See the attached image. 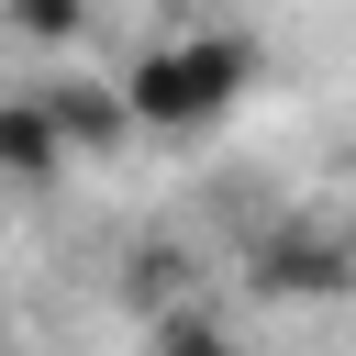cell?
Listing matches in <instances>:
<instances>
[{
	"label": "cell",
	"mask_w": 356,
	"mask_h": 356,
	"mask_svg": "<svg viewBox=\"0 0 356 356\" xmlns=\"http://www.w3.org/2000/svg\"><path fill=\"white\" fill-rule=\"evenodd\" d=\"M122 78V111H134V134H211L245 89H256V44L245 33H222V22H189V33H156L134 67H111Z\"/></svg>",
	"instance_id": "cell-1"
},
{
	"label": "cell",
	"mask_w": 356,
	"mask_h": 356,
	"mask_svg": "<svg viewBox=\"0 0 356 356\" xmlns=\"http://www.w3.org/2000/svg\"><path fill=\"white\" fill-rule=\"evenodd\" d=\"M245 278H256L267 300H334V289H356V234H334V222H278V234H256Z\"/></svg>",
	"instance_id": "cell-2"
},
{
	"label": "cell",
	"mask_w": 356,
	"mask_h": 356,
	"mask_svg": "<svg viewBox=\"0 0 356 356\" xmlns=\"http://www.w3.org/2000/svg\"><path fill=\"white\" fill-rule=\"evenodd\" d=\"M33 100H44V122L67 134V156H122V145H134V111H122V78H44Z\"/></svg>",
	"instance_id": "cell-3"
},
{
	"label": "cell",
	"mask_w": 356,
	"mask_h": 356,
	"mask_svg": "<svg viewBox=\"0 0 356 356\" xmlns=\"http://www.w3.org/2000/svg\"><path fill=\"white\" fill-rule=\"evenodd\" d=\"M56 178H67V134L44 122L33 89H11L0 100V189H56Z\"/></svg>",
	"instance_id": "cell-4"
},
{
	"label": "cell",
	"mask_w": 356,
	"mask_h": 356,
	"mask_svg": "<svg viewBox=\"0 0 356 356\" xmlns=\"http://www.w3.org/2000/svg\"><path fill=\"white\" fill-rule=\"evenodd\" d=\"M22 44H89V0H11Z\"/></svg>",
	"instance_id": "cell-5"
},
{
	"label": "cell",
	"mask_w": 356,
	"mask_h": 356,
	"mask_svg": "<svg viewBox=\"0 0 356 356\" xmlns=\"http://www.w3.org/2000/svg\"><path fill=\"white\" fill-rule=\"evenodd\" d=\"M156 356H234V334H222L211 312L178 300V312H156Z\"/></svg>",
	"instance_id": "cell-6"
}]
</instances>
